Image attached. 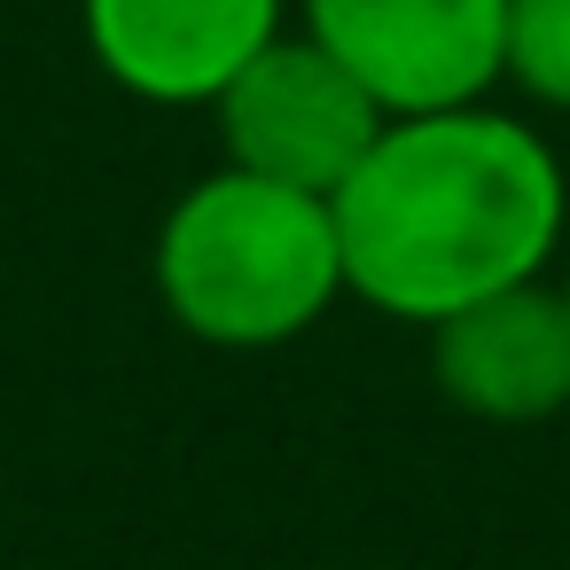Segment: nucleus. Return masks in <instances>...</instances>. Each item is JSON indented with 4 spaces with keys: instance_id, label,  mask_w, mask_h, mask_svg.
I'll return each mask as SVG.
<instances>
[{
    "instance_id": "f03ea898",
    "label": "nucleus",
    "mask_w": 570,
    "mask_h": 570,
    "mask_svg": "<svg viewBox=\"0 0 570 570\" xmlns=\"http://www.w3.org/2000/svg\"><path fill=\"white\" fill-rule=\"evenodd\" d=\"M157 305L212 352H282L313 336L344 297V250L328 196L219 165L173 196L149 250Z\"/></svg>"
},
{
    "instance_id": "f257e3e1",
    "label": "nucleus",
    "mask_w": 570,
    "mask_h": 570,
    "mask_svg": "<svg viewBox=\"0 0 570 570\" xmlns=\"http://www.w3.org/2000/svg\"><path fill=\"white\" fill-rule=\"evenodd\" d=\"M328 212L344 297L406 328L547 282L570 250V173L554 141L500 102L391 118Z\"/></svg>"
},
{
    "instance_id": "423d86ee",
    "label": "nucleus",
    "mask_w": 570,
    "mask_h": 570,
    "mask_svg": "<svg viewBox=\"0 0 570 570\" xmlns=\"http://www.w3.org/2000/svg\"><path fill=\"white\" fill-rule=\"evenodd\" d=\"M430 336V383L453 414L531 430L570 414V305L554 282H515L445 313Z\"/></svg>"
},
{
    "instance_id": "20e7f679",
    "label": "nucleus",
    "mask_w": 570,
    "mask_h": 570,
    "mask_svg": "<svg viewBox=\"0 0 570 570\" xmlns=\"http://www.w3.org/2000/svg\"><path fill=\"white\" fill-rule=\"evenodd\" d=\"M297 32H313L383 118L492 102L508 71V0H297Z\"/></svg>"
},
{
    "instance_id": "39448f33",
    "label": "nucleus",
    "mask_w": 570,
    "mask_h": 570,
    "mask_svg": "<svg viewBox=\"0 0 570 570\" xmlns=\"http://www.w3.org/2000/svg\"><path fill=\"white\" fill-rule=\"evenodd\" d=\"M297 0H79L95 71L149 110H212L219 87L289 32Z\"/></svg>"
},
{
    "instance_id": "0eeeda50",
    "label": "nucleus",
    "mask_w": 570,
    "mask_h": 570,
    "mask_svg": "<svg viewBox=\"0 0 570 570\" xmlns=\"http://www.w3.org/2000/svg\"><path fill=\"white\" fill-rule=\"evenodd\" d=\"M531 110L570 118V0H508V71Z\"/></svg>"
},
{
    "instance_id": "6e6552de",
    "label": "nucleus",
    "mask_w": 570,
    "mask_h": 570,
    "mask_svg": "<svg viewBox=\"0 0 570 570\" xmlns=\"http://www.w3.org/2000/svg\"><path fill=\"white\" fill-rule=\"evenodd\" d=\"M554 289H562V305H570V250H562V274H554Z\"/></svg>"
},
{
    "instance_id": "7ed1b4c3",
    "label": "nucleus",
    "mask_w": 570,
    "mask_h": 570,
    "mask_svg": "<svg viewBox=\"0 0 570 570\" xmlns=\"http://www.w3.org/2000/svg\"><path fill=\"white\" fill-rule=\"evenodd\" d=\"M212 118H219L227 165L305 188V196H336L352 180V165L375 149V134L391 126L383 102L313 32H282L274 48H258L219 87Z\"/></svg>"
}]
</instances>
